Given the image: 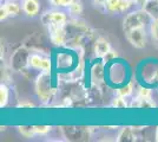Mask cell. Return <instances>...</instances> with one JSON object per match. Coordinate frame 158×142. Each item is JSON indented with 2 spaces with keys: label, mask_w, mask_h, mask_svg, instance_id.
I'll return each mask as SVG.
<instances>
[{
  "label": "cell",
  "mask_w": 158,
  "mask_h": 142,
  "mask_svg": "<svg viewBox=\"0 0 158 142\" xmlns=\"http://www.w3.org/2000/svg\"><path fill=\"white\" fill-rule=\"evenodd\" d=\"M150 95H151L150 89H148V88H140L139 89L138 97H140V98H150Z\"/></svg>",
  "instance_id": "obj_22"
},
{
  "label": "cell",
  "mask_w": 158,
  "mask_h": 142,
  "mask_svg": "<svg viewBox=\"0 0 158 142\" xmlns=\"http://www.w3.org/2000/svg\"><path fill=\"white\" fill-rule=\"evenodd\" d=\"M150 32H151L152 38L158 43V19H152L151 25H150Z\"/></svg>",
  "instance_id": "obj_17"
},
{
  "label": "cell",
  "mask_w": 158,
  "mask_h": 142,
  "mask_svg": "<svg viewBox=\"0 0 158 142\" xmlns=\"http://www.w3.org/2000/svg\"><path fill=\"white\" fill-rule=\"evenodd\" d=\"M112 107L118 108V109L126 108V107H127V103H126V101H125V97L119 95L118 97H116V98L113 100V102H112Z\"/></svg>",
  "instance_id": "obj_15"
},
{
  "label": "cell",
  "mask_w": 158,
  "mask_h": 142,
  "mask_svg": "<svg viewBox=\"0 0 158 142\" xmlns=\"http://www.w3.org/2000/svg\"><path fill=\"white\" fill-rule=\"evenodd\" d=\"M19 128V133L24 137H32L34 134H35V130H34V127H25V126H21V127H18Z\"/></svg>",
  "instance_id": "obj_16"
},
{
  "label": "cell",
  "mask_w": 158,
  "mask_h": 142,
  "mask_svg": "<svg viewBox=\"0 0 158 142\" xmlns=\"http://www.w3.org/2000/svg\"><path fill=\"white\" fill-rule=\"evenodd\" d=\"M35 90L41 101H48L52 97L53 94L56 93V89L52 88L50 72H43L40 76H38L35 82Z\"/></svg>",
  "instance_id": "obj_2"
},
{
  "label": "cell",
  "mask_w": 158,
  "mask_h": 142,
  "mask_svg": "<svg viewBox=\"0 0 158 142\" xmlns=\"http://www.w3.org/2000/svg\"><path fill=\"white\" fill-rule=\"evenodd\" d=\"M7 17H8V13H7L5 6L2 5V6H1V8H0V19H1V20H5Z\"/></svg>",
  "instance_id": "obj_24"
},
{
  "label": "cell",
  "mask_w": 158,
  "mask_h": 142,
  "mask_svg": "<svg viewBox=\"0 0 158 142\" xmlns=\"http://www.w3.org/2000/svg\"><path fill=\"white\" fill-rule=\"evenodd\" d=\"M117 57V54H116V51H112V50H110L107 54L103 57V61L104 62H110L112 61V59H114Z\"/></svg>",
  "instance_id": "obj_23"
},
{
  "label": "cell",
  "mask_w": 158,
  "mask_h": 142,
  "mask_svg": "<svg viewBox=\"0 0 158 142\" xmlns=\"http://www.w3.org/2000/svg\"><path fill=\"white\" fill-rule=\"evenodd\" d=\"M41 62H43V57H40L39 54H30L28 58V65L33 69H40L41 68Z\"/></svg>",
  "instance_id": "obj_13"
},
{
  "label": "cell",
  "mask_w": 158,
  "mask_h": 142,
  "mask_svg": "<svg viewBox=\"0 0 158 142\" xmlns=\"http://www.w3.org/2000/svg\"><path fill=\"white\" fill-rule=\"evenodd\" d=\"M40 5L38 0H24L23 1V11L28 17H34L39 13Z\"/></svg>",
  "instance_id": "obj_5"
},
{
  "label": "cell",
  "mask_w": 158,
  "mask_h": 142,
  "mask_svg": "<svg viewBox=\"0 0 158 142\" xmlns=\"http://www.w3.org/2000/svg\"><path fill=\"white\" fill-rule=\"evenodd\" d=\"M8 88H7L5 84H1L0 85V107L4 108L8 102Z\"/></svg>",
  "instance_id": "obj_12"
},
{
  "label": "cell",
  "mask_w": 158,
  "mask_h": 142,
  "mask_svg": "<svg viewBox=\"0 0 158 142\" xmlns=\"http://www.w3.org/2000/svg\"><path fill=\"white\" fill-rule=\"evenodd\" d=\"M51 127L50 126H34V130L35 134H40V135H45L50 131Z\"/></svg>",
  "instance_id": "obj_20"
},
{
  "label": "cell",
  "mask_w": 158,
  "mask_h": 142,
  "mask_svg": "<svg viewBox=\"0 0 158 142\" xmlns=\"http://www.w3.org/2000/svg\"><path fill=\"white\" fill-rule=\"evenodd\" d=\"M122 137H124L122 141H135L136 140V136H135V133H133V130L131 128H124L122 130V133L119 134V139L120 140Z\"/></svg>",
  "instance_id": "obj_14"
},
{
  "label": "cell",
  "mask_w": 158,
  "mask_h": 142,
  "mask_svg": "<svg viewBox=\"0 0 158 142\" xmlns=\"http://www.w3.org/2000/svg\"><path fill=\"white\" fill-rule=\"evenodd\" d=\"M51 67H52L51 61H50L48 58H43V62H41V68H40V70H43V72H50Z\"/></svg>",
  "instance_id": "obj_21"
},
{
  "label": "cell",
  "mask_w": 158,
  "mask_h": 142,
  "mask_svg": "<svg viewBox=\"0 0 158 142\" xmlns=\"http://www.w3.org/2000/svg\"><path fill=\"white\" fill-rule=\"evenodd\" d=\"M69 12L72 15H79L83 12V4L79 0H74L72 4L69 6Z\"/></svg>",
  "instance_id": "obj_11"
},
{
  "label": "cell",
  "mask_w": 158,
  "mask_h": 142,
  "mask_svg": "<svg viewBox=\"0 0 158 142\" xmlns=\"http://www.w3.org/2000/svg\"><path fill=\"white\" fill-rule=\"evenodd\" d=\"M151 20V15L148 13L144 8H142V10L131 12L126 15L123 21V30H124V32H126V31L136 28V27H145V25Z\"/></svg>",
  "instance_id": "obj_1"
},
{
  "label": "cell",
  "mask_w": 158,
  "mask_h": 142,
  "mask_svg": "<svg viewBox=\"0 0 158 142\" xmlns=\"http://www.w3.org/2000/svg\"><path fill=\"white\" fill-rule=\"evenodd\" d=\"M41 21L47 26L61 25V24H65L67 21V18H66V14L61 11H51V12H46V13L43 14Z\"/></svg>",
  "instance_id": "obj_4"
},
{
  "label": "cell",
  "mask_w": 158,
  "mask_h": 142,
  "mask_svg": "<svg viewBox=\"0 0 158 142\" xmlns=\"http://www.w3.org/2000/svg\"><path fill=\"white\" fill-rule=\"evenodd\" d=\"M143 8L152 17V19H158V0H146L143 4Z\"/></svg>",
  "instance_id": "obj_7"
},
{
  "label": "cell",
  "mask_w": 158,
  "mask_h": 142,
  "mask_svg": "<svg viewBox=\"0 0 158 142\" xmlns=\"http://www.w3.org/2000/svg\"><path fill=\"white\" fill-rule=\"evenodd\" d=\"M91 77H92L93 82L103 81V78H104V68H103L102 63L93 65V68L91 69Z\"/></svg>",
  "instance_id": "obj_9"
},
{
  "label": "cell",
  "mask_w": 158,
  "mask_h": 142,
  "mask_svg": "<svg viewBox=\"0 0 158 142\" xmlns=\"http://www.w3.org/2000/svg\"><path fill=\"white\" fill-rule=\"evenodd\" d=\"M122 2H123V0H106V11L110 12V13H119V12H122Z\"/></svg>",
  "instance_id": "obj_8"
},
{
  "label": "cell",
  "mask_w": 158,
  "mask_h": 142,
  "mask_svg": "<svg viewBox=\"0 0 158 142\" xmlns=\"http://www.w3.org/2000/svg\"><path fill=\"white\" fill-rule=\"evenodd\" d=\"M18 108H34L33 103H19Z\"/></svg>",
  "instance_id": "obj_25"
},
{
  "label": "cell",
  "mask_w": 158,
  "mask_h": 142,
  "mask_svg": "<svg viewBox=\"0 0 158 142\" xmlns=\"http://www.w3.org/2000/svg\"><path fill=\"white\" fill-rule=\"evenodd\" d=\"M157 131H158V130H157ZM157 137H158V135H157ZM157 140H158V139H157Z\"/></svg>",
  "instance_id": "obj_27"
},
{
  "label": "cell",
  "mask_w": 158,
  "mask_h": 142,
  "mask_svg": "<svg viewBox=\"0 0 158 142\" xmlns=\"http://www.w3.org/2000/svg\"><path fill=\"white\" fill-rule=\"evenodd\" d=\"M110 50H111L110 44H109V41H106L105 38L100 37V38L97 39L96 45H94V52H96V56H97V57L103 58V57H104V56H105Z\"/></svg>",
  "instance_id": "obj_6"
},
{
  "label": "cell",
  "mask_w": 158,
  "mask_h": 142,
  "mask_svg": "<svg viewBox=\"0 0 158 142\" xmlns=\"http://www.w3.org/2000/svg\"><path fill=\"white\" fill-rule=\"evenodd\" d=\"M93 2L97 4V5H99V6H105L106 0H93Z\"/></svg>",
  "instance_id": "obj_26"
},
{
  "label": "cell",
  "mask_w": 158,
  "mask_h": 142,
  "mask_svg": "<svg viewBox=\"0 0 158 142\" xmlns=\"http://www.w3.org/2000/svg\"><path fill=\"white\" fill-rule=\"evenodd\" d=\"M132 89H133L132 84H131V83H129V84H126L125 87H123L122 89H119L118 95H120V96H124V97H127V96H130V95L132 94Z\"/></svg>",
  "instance_id": "obj_18"
},
{
  "label": "cell",
  "mask_w": 158,
  "mask_h": 142,
  "mask_svg": "<svg viewBox=\"0 0 158 142\" xmlns=\"http://www.w3.org/2000/svg\"><path fill=\"white\" fill-rule=\"evenodd\" d=\"M4 6L6 8L8 15H18L20 13V11H21L20 5L18 2H14V1H8Z\"/></svg>",
  "instance_id": "obj_10"
},
{
  "label": "cell",
  "mask_w": 158,
  "mask_h": 142,
  "mask_svg": "<svg viewBox=\"0 0 158 142\" xmlns=\"http://www.w3.org/2000/svg\"><path fill=\"white\" fill-rule=\"evenodd\" d=\"M126 39L131 43L132 46L137 49H143L146 44V33L145 27H136L125 32Z\"/></svg>",
  "instance_id": "obj_3"
},
{
  "label": "cell",
  "mask_w": 158,
  "mask_h": 142,
  "mask_svg": "<svg viewBox=\"0 0 158 142\" xmlns=\"http://www.w3.org/2000/svg\"><path fill=\"white\" fill-rule=\"evenodd\" d=\"M74 0H50V2L53 6H61V7H69L72 4Z\"/></svg>",
  "instance_id": "obj_19"
}]
</instances>
